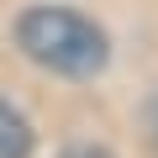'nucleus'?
<instances>
[{"label": "nucleus", "instance_id": "3", "mask_svg": "<svg viewBox=\"0 0 158 158\" xmlns=\"http://www.w3.org/2000/svg\"><path fill=\"white\" fill-rule=\"evenodd\" d=\"M58 158H111L106 148H69V153H58Z\"/></svg>", "mask_w": 158, "mask_h": 158}, {"label": "nucleus", "instance_id": "4", "mask_svg": "<svg viewBox=\"0 0 158 158\" xmlns=\"http://www.w3.org/2000/svg\"><path fill=\"white\" fill-rule=\"evenodd\" d=\"M153 137H158V106H153Z\"/></svg>", "mask_w": 158, "mask_h": 158}, {"label": "nucleus", "instance_id": "1", "mask_svg": "<svg viewBox=\"0 0 158 158\" xmlns=\"http://www.w3.org/2000/svg\"><path fill=\"white\" fill-rule=\"evenodd\" d=\"M16 42L32 63L53 69V74H69V79H90L106 69L111 48H106V32L95 21H85L79 11H58V6H37L16 21Z\"/></svg>", "mask_w": 158, "mask_h": 158}, {"label": "nucleus", "instance_id": "2", "mask_svg": "<svg viewBox=\"0 0 158 158\" xmlns=\"http://www.w3.org/2000/svg\"><path fill=\"white\" fill-rule=\"evenodd\" d=\"M0 158H32V127L6 95H0Z\"/></svg>", "mask_w": 158, "mask_h": 158}]
</instances>
